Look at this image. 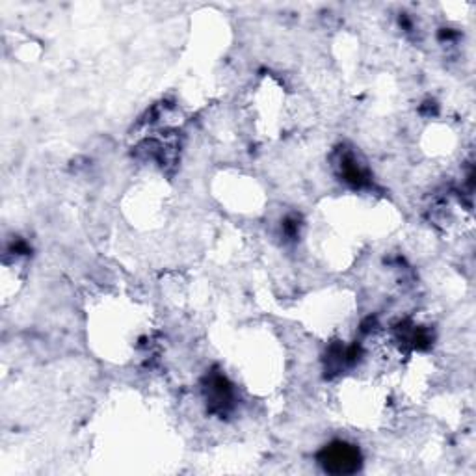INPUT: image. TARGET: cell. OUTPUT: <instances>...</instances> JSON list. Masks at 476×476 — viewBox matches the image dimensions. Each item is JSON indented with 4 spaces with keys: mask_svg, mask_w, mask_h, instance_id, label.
Listing matches in <instances>:
<instances>
[{
    "mask_svg": "<svg viewBox=\"0 0 476 476\" xmlns=\"http://www.w3.org/2000/svg\"><path fill=\"white\" fill-rule=\"evenodd\" d=\"M355 460H357V454H355L354 450H350L348 447H337V449H331L328 456V461H326V465H329L331 471H339V472H346L352 471L355 467Z\"/></svg>",
    "mask_w": 476,
    "mask_h": 476,
    "instance_id": "6da1fadb",
    "label": "cell"
}]
</instances>
